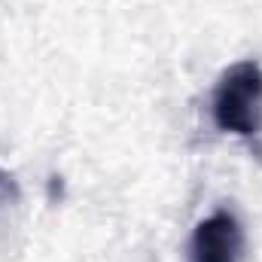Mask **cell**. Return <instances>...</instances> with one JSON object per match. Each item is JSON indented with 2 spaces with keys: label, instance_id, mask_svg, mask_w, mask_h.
I'll return each instance as SVG.
<instances>
[{
  "label": "cell",
  "instance_id": "obj_2",
  "mask_svg": "<svg viewBox=\"0 0 262 262\" xmlns=\"http://www.w3.org/2000/svg\"><path fill=\"white\" fill-rule=\"evenodd\" d=\"M189 262H244V229L232 210L220 207L195 226Z\"/></svg>",
  "mask_w": 262,
  "mask_h": 262
},
{
  "label": "cell",
  "instance_id": "obj_1",
  "mask_svg": "<svg viewBox=\"0 0 262 262\" xmlns=\"http://www.w3.org/2000/svg\"><path fill=\"white\" fill-rule=\"evenodd\" d=\"M213 125L226 134L253 140L262 134V64L253 58L223 70L210 98Z\"/></svg>",
  "mask_w": 262,
  "mask_h": 262
}]
</instances>
